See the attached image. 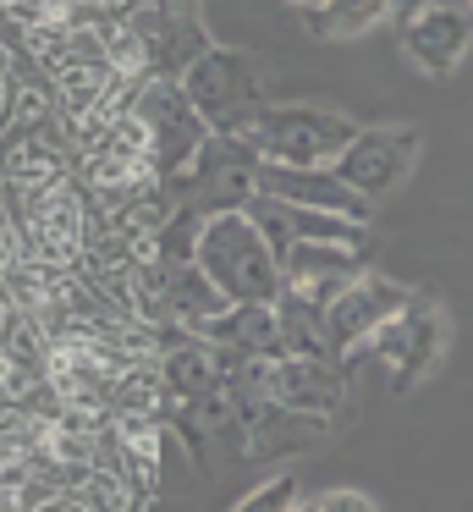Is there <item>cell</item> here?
<instances>
[{"label":"cell","instance_id":"obj_1","mask_svg":"<svg viewBox=\"0 0 473 512\" xmlns=\"http://www.w3.org/2000/svg\"><path fill=\"white\" fill-rule=\"evenodd\" d=\"M198 270L226 292L231 303H275L286 292L281 254L270 248V237L259 232V221L248 215V204H226V210L204 215L198 226Z\"/></svg>","mask_w":473,"mask_h":512},{"label":"cell","instance_id":"obj_2","mask_svg":"<svg viewBox=\"0 0 473 512\" xmlns=\"http://www.w3.org/2000/svg\"><path fill=\"white\" fill-rule=\"evenodd\" d=\"M352 133L358 127L330 105H253L231 127V138H242L270 166H336Z\"/></svg>","mask_w":473,"mask_h":512},{"label":"cell","instance_id":"obj_3","mask_svg":"<svg viewBox=\"0 0 473 512\" xmlns=\"http://www.w3.org/2000/svg\"><path fill=\"white\" fill-rule=\"evenodd\" d=\"M259 89H264L259 67H253V56H242V50L209 45L182 67V94L193 100V111L204 116L215 133H231V127L259 105Z\"/></svg>","mask_w":473,"mask_h":512},{"label":"cell","instance_id":"obj_4","mask_svg":"<svg viewBox=\"0 0 473 512\" xmlns=\"http://www.w3.org/2000/svg\"><path fill=\"white\" fill-rule=\"evenodd\" d=\"M413 155H418V133L413 127H363L341 144L336 155V177L352 182L363 199H385L407 182L413 171Z\"/></svg>","mask_w":473,"mask_h":512},{"label":"cell","instance_id":"obj_5","mask_svg":"<svg viewBox=\"0 0 473 512\" xmlns=\"http://www.w3.org/2000/svg\"><path fill=\"white\" fill-rule=\"evenodd\" d=\"M281 276H286V292H297L303 303L314 309H330L352 281L363 276L358 265V243H325V237H297L281 259Z\"/></svg>","mask_w":473,"mask_h":512},{"label":"cell","instance_id":"obj_6","mask_svg":"<svg viewBox=\"0 0 473 512\" xmlns=\"http://www.w3.org/2000/svg\"><path fill=\"white\" fill-rule=\"evenodd\" d=\"M402 45L424 72L446 78V72H457V61L468 56V45H473V12H462L451 0H429L424 12L407 17Z\"/></svg>","mask_w":473,"mask_h":512},{"label":"cell","instance_id":"obj_7","mask_svg":"<svg viewBox=\"0 0 473 512\" xmlns=\"http://www.w3.org/2000/svg\"><path fill=\"white\" fill-rule=\"evenodd\" d=\"M402 309H407V292L402 287H391V281H380V276H358L325 309V331H330V342H336L341 353H358V347L369 342L391 314H402Z\"/></svg>","mask_w":473,"mask_h":512},{"label":"cell","instance_id":"obj_8","mask_svg":"<svg viewBox=\"0 0 473 512\" xmlns=\"http://www.w3.org/2000/svg\"><path fill=\"white\" fill-rule=\"evenodd\" d=\"M385 12H391V0H325V6L308 12V34L352 39V34H363V28H374Z\"/></svg>","mask_w":473,"mask_h":512},{"label":"cell","instance_id":"obj_9","mask_svg":"<svg viewBox=\"0 0 473 512\" xmlns=\"http://www.w3.org/2000/svg\"><path fill=\"white\" fill-rule=\"evenodd\" d=\"M281 501H297V479L292 474H281V479H270V485L248 490V496H242V507H281Z\"/></svg>","mask_w":473,"mask_h":512},{"label":"cell","instance_id":"obj_10","mask_svg":"<svg viewBox=\"0 0 473 512\" xmlns=\"http://www.w3.org/2000/svg\"><path fill=\"white\" fill-rule=\"evenodd\" d=\"M308 507H374L363 490H319V496H308Z\"/></svg>","mask_w":473,"mask_h":512},{"label":"cell","instance_id":"obj_11","mask_svg":"<svg viewBox=\"0 0 473 512\" xmlns=\"http://www.w3.org/2000/svg\"><path fill=\"white\" fill-rule=\"evenodd\" d=\"M429 0H391V12H396V23H407L413 12H424Z\"/></svg>","mask_w":473,"mask_h":512},{"label":"cell","instance_id":"obj_12","mask_svg":"<svg viewBox=\"0 0 473 512\" xmlns=\"http://www.w3.org/2000/svg\"><path fill=\"white\" fill-rule=\"evenodd\" d=\"M292 6H303V12H314V6H325V0H292Z\"/></svg>","mask_w":473,"mask_h":512},{"label":"cell","instance_id":"obj_13","mask_svg":"<svg viewBox=\"0 0 473 512\" xmlns=\"http://www.w3.org/2000/svg\"><path fill=\"white\" fill-rule=\"evenodd\" d=\"M468 12H473V0H468Z\"/></svg>","mask_w":473,"mask_h":512}]
</instances>
